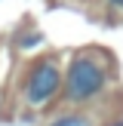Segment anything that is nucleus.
Returning <instances> with one entry per match:
<instances>
[{"instance_id": "obj_1", "label": "nucleus", "mask_w": 123, "mask_h": 126, "mask_svg": "<svg viewBox=\"0 0 123 126\" xmlns=\"http://www.w3.org/2000/svg\"><path fill=\"white\" fill-rule=\"evenodd\" d=\"M108 83L102 62H95L92 55H74L65 74V98L68 102H89Z\"/></svg>"}, {"instance_id": "obj_2", "label": "nucleus", "mask_w": 123, "mask_h": 126, "mask_svg": "<svg viewBox=\"0 0 123 126\" xmlns=\"http://www.w3.org/2000/svg\"><path fill=\"white\" fill-rule=\"evenodd\" d=\"M59 86H62V71L52 62H37L34 71H31V77H28L25 95H28L31 105H46L49 98L59 92Z\"/></svg>"}, {"instance_id": "obj_3", "label": "nucleus", "mask_w": 123, "mask_h": 126, "mask_svg": "<svg viewBox=\"0 0 123 126\" xmlns=\"http://www.w3.org/2000/svg\"><path fill=\"white\" fill-rule=\"evenodd\" d=\"M49 126H92V120L83 114H65V117H55Z\"/></svg>"}, {"instance_id": "obj_4", "label": "nucleus", "mask_w": 123, "mask_h": 126, "mask_svg": "<svg viewBox=\"0 0 123 126\" xmlns=\"http://www.w3.org/2000/svg\"><path fill=\"white\" fill-rule=\"evenodd\" d=\"M108 126H123V117H120V120H114V123H108Z\"/></svg>"}, {"instance_id": "obj_5", "label": "nucleus", "mask_w": 123, "mask_h": 126, "mask_svg": "<svg viewBox=\"0 0 123 126\" xmlns=\"http://www.w3.org/2000/svg\"><path fill=\"white\" fill-rule=\"evenodd\" d=\"M111 3H114V6H123V0H111Z\"/></svg>"}]
</instances>
